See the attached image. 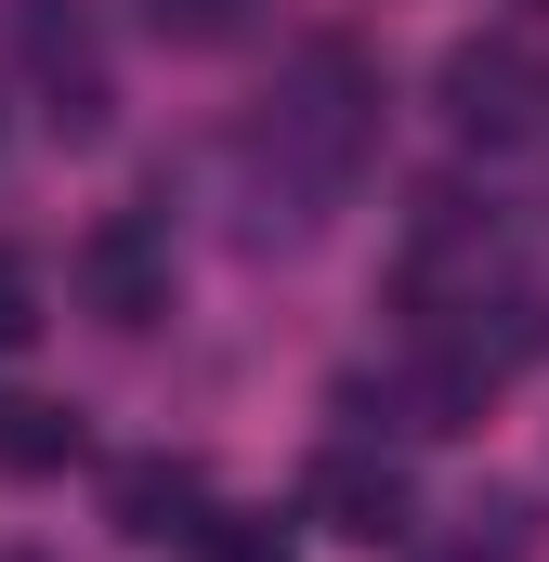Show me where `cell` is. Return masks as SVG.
<instances>
[{
    "instance_id": "obj_1",
    "label": "cell",
    "mask_w": 549,
    "mask_h": 562,
    "mask_svg": "<svg viewBox=\"0 0 549 562\" xmlns=\"http://www.w3.org/2000/svg\"><path fill=\"white\" fill-rule=\"evenodd\" d=\"M262 144L288 170H314L327 196L354 183V157L380 144V66L354 53V40H314V53H288V79H274L262 105Z\"/></svg>"
},
{
    "instance_id": "obj_6",
    "label": "cell",
    "mask_w": 549,
    "mask_h": 562,
    "mask_svg": "<svg viewBox=\"0 0 549 562\" xmlns=\"http://www.w3.org/2000/svg\"><path fill=\"white\" fill-rule=\"evenodd\" d=\"M445 119L471 144H511L537 119V66H524L511 40H458V53H445Z\"/></svg>"
},
{
    "instance_id": "obj_9",
    "label": "cell",
    "mask_w": 549,
    "mask_h": 562,
    "mask_svg": "<svg viewBox=\"0 0 549 562\" xmlns=\"http://www.w3.org/2000/svg\"><path fill=\"white\" fill-rule=\"evenodd\" d=\"M197 562H288V524H274V510H210Z\"/></svg>"
},
{
    "instance_id": "obj_5",
    "label": "cell",
    "mask_w": 549,
    "mask_h": 562,
    "mask_svg": "<svg viewBox=\"0 0 549 562\" xmlns=\"http://www.w3.org/2000/svg\"><path fill=\"white\" fill-rule=\"evenodd\" d=\"M105 524H119L132 550H170V537L197 550V537H210V471H197V458H119V471H105Z\"/></svg>"
},
{
    "instance_id": "obj_10",
    "label": "cell",
    "mask_w": 549,
    "mask_h": 562,
    "mask_svg": "<svg viewBox=\"0 0 549 562\" xmlns=\"http://www.w3.org/2000/svg\"><path fill=\"white\" fill-rule=\"evenodd\" d=\"M26 340H40V262L0 249V353H26Z\"/></svg>"
},
{
    "instance_id": "obj_4",
    "label": "cell",
    "mask_w": 549,
    "mask_h": 562,
    "mask_svg": "<svg viewBox=\"0 0 549 562\" xmlns=\"http://www.w3.org/2000/svg\"><path fill=\"white\" fill-rule=\"evenodd\" d=\"M79 301H92L105 327H157V314H170V236H157L144 210H105V223L79 236Z\"/></svg>"
},
{
    "instance_id": "obj_8",
    "label": "cell",
    "mask_w": 549,
    "mask_h": 562,
    "mask_svg": "<svg viewBox=\"0 0 549 562\" xmlns=\"http://www.w3.org/2000/svg\"><path fill=\"white\" fill-rule=\"evenodd\" d=\"M157 40H183V53H210V40H236L249 26V0H132Z\"/></svg>"
},
{
    "instance_id": "obj_7",
    "label": "cell",
    "mask_w": 549,
    "mask_h": 562,
    "mask_svg": "<svg viewBox=\"0 0 549 562\" xmlns=\"http://www.w3.org/2000/svg\"><path fill=\"white\" fill-rule=\"evenodd\" d=\"M79 458V406H40V393H0V471L13 484H53Z\"/></svg>"
},
{
    "instance_id": "obj_3",
    "label": "cell",
    "mask_w": 549,
    "mask_h": 562,
    "mask_svg": "<svg viewBox=\"0 0 549 562\" xmlns=\"http://www.w3.org/2000/svg\"><path fill=\"white\" fill-rule=\"evenodd\" d=\"M13 53L40 66V119L79 144L105 132V66H92V26H79V0H13Z\"/></svg>"
},
{
    "instance_id": "obj_2",
    "label": "cell",
    "mask_w": 549,
    "mask_h": 562,
    "mask_svg": "<svg viewBox=\"0 0 549 562\" xmlns=\"http://www.w3.org/2000/svg\"><path fill=\"white\" fill-rule=\"evenodd\" d=\"M301 510H314L327 537H354V550H393V537L418 524L406 458H393V445H327V458H314V484H301Z\"/></svg>"
}]
</instances>
